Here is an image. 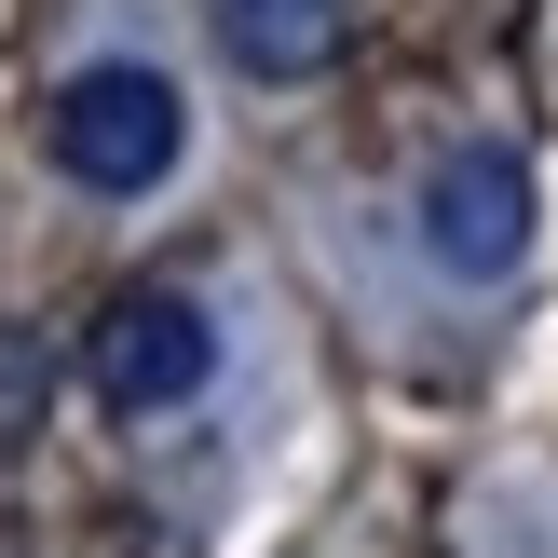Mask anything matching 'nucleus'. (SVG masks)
<instances>
[{"label": "nucleus", "instance_id": "obj_1", "mask_svg": "<svg viewBox=\"0 0 558 558\" xmlns=\"http://www.w3.org/2000/svg\"><path fill=\"white\" fill-rule=\"evenodd\" d=\"M41 150H54V178H69V191H96V205H136V191H163V178H178V150H191V96L150 69V54H96V69H69V82H54Z\"/></svg>", "mask_w": 558, "mask_h": 558}, {"label": "nucleus", "instance_id": "obj_3", "mask_svg": "<svg viewBox=\"0 0 558 558\" xmlns=\"http://www.w3.org/2000/svg\"><path fill=\"white\" fill-rule=\"evenodd\" d=\"M423 259L450 272V287H505L518 259H532V218H545V191H532V163L505 150V136H477V150H450L423 178Z\"/></svg>", "mask_w": 558, "mask_h": 558}, {"label": "nucleus", "instance_id": "obj_2", "mask_svg": "<svg viewBox=\"0 0 558 558\" xmlns=\"http://www.w3.org/2000/svg\"><path fill=\"white\" fill-rule=\"evenodd\" d=\"M82 381H96L123 423H150V409H191L218 381V314L191 287H123L96 314V341H82Z\"/></svg>", "mask_w": 558, "mask_h": 558}, {"label": "nucleus", "instance_id": "obj_5", "mask_svg": "<svg viewBox=\"0 0 558 558\" xmlns=\"http://www.w3.org/2000/svg\"><path fill=\"white\" fill-rule=\"evenodd\" d=\"M54 396V354H41V327H0V436H27V409Z\"/></svg>", "mask_w": 558, "mask_h": 558}, {"label": "nucleus", "instance_id": "obj_4", "mask_svg": "<svg viewBox=\"0 0 558 558\" xmlns=\"http://www.w3.org/2000/svg\"><path fill=\"white\" fill-rule=\"evenodd\" d=\"M341 41H354V0H218V54L245 82H314L341 69Z\"/></svg>", "mask_w": 558, "mask_h": 558}]
</instances>
